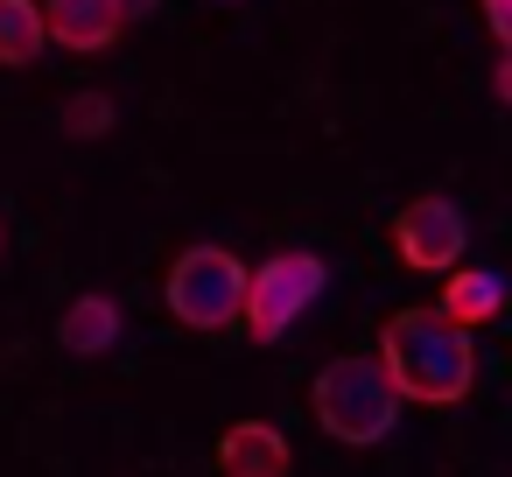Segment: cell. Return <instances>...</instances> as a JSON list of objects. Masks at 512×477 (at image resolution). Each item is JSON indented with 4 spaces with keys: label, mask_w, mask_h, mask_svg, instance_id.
Listing matches in <instances>:
<instances>
[{
    "label": "cell",
    "mask_w": 512,
    "mask_h": 477,
    "mask_svg": "<svg viewBox=\"0 0 512 477\" xmlns=\"http://www.w3.org/2000/svg\"><path fill=\"white\" fill-rule=\"evenodd\" d=\"M43 8V36L64 43L71 57H106L127 29L113 15V0H36Z\"/></svg>",
    "instance_id": "8992f818"
},
{
    "label": "cell",
    "mask_w": 512,
    "mask_h": 477,
    "mask_svg": "<svg viewBox=\"0 0 512 477\" xmlns=\"http://www.w3.org/2000/svg\"><path fill=\"white\" fill-rule=\"evenodd\" d=\"M162 302H169V316H176L183 330L218 337V330L239 323V302H246V260L225 253V246H211V239H204V246H183V253L169 260Z\"/></svg>",
    "instance_id": "3957f363"
},
{
    "label": "cell",
    "mask_w": 512,
    "mask_h": 477,
    "mask_svg": "<svg viewBox=\"0 0 512 477\" xmlns=\"http://www.w3.org/2000/svg\"><path fill=\"white\" fill-rule=\"evenodd\" d=\"M120 330H127V316H120V302L113 295H78L71 309H64V323H57V337H64V351L71 358H99V351H113L120 344Z\"/></svg>",
    "instance_id": "ba28073f"
},
{
    "label": "cell",
    "mask_w": 512,
    "mask_h": 477,
    "mask_svg": "<svg viewBox=\"0 0 512 477\" xmlns=\"http://www.w3.org/2000/svg\"><path fill=\"white\" fill-rule=\"evenodd\" d=\"M218 470L225 477H288L295 470V449H288V435L274 428V421H232L225 435H218Z\"/></svg>",
    "instance_id": "52a82bcc"
},
{
    "label": "cell",
    "mask_w": 512,
    "mask_h": 477,
    "mask_svg": "<svg viewBox=\"0 0 512 477\" xmlns=\"http://www.w3.org/2000/svg\"><path fill=\"white\" fill-rule=\"evenodd\" d=\"M113 15H120V29H134V22L155 15V0H113Z\"/></svg>",
    "instance_id": "4fadbf2b"
},
{
    "label": "cell",
    "mask_w": 512,
    "mask_h": 477,
    "mask_svg": "<svg viewBox=\"0 0 512 477\" xmlns=\"http://www.w3.org/2000/svg\"><path fill=\"white\" fill-rule=\"evenodd\" d=\"M309 407H316V428L330 442H344V449H379L393 435V421H400V393L386 386L379 358H358V351L330 358L309 379Z\"/></svg>",
    "instance_id": "7a4b0ae2"
},
{
    "label": "cell",
    "mask_w": 512,
    "mask_h": 477,
    "mask_svg": "<svg viewBox=\"0 0 512 477\" xmlns=\"http://www.w3.org/2000/svg\"><path fill=\"white\" fill-rule=\"evenodd\" d=\"M379 372L414 407H456L477 386V344L442 309H400L379 323Z\"/></svg>",
    "instance_id": "6da1fadb"
},
{
    "label": "cell",
    "mask_w": 512,
    "mask_h": 477,
    "mask_svg": "<svg viewBox=\"0 0 512 477\" xmlns=\"http://www.w3.org/2000/svg\"><path fill=\"white\" fill-rule=\"evenodd\" d=\"M43 50H50L43 8H36V0H0V64H8V71H29Z\"/></svg>",
    "instance_id": "30bf717a"
},
{
    "label": "cell",
    "mask_w": 512,
    "mask_h": 477,
    "mask_svg": "<svg viewBox=\"0 0 512 477\" xmlns=\"http://www.w3.org/2000/svg\"><path fill=\"white\" fill-rule=\"evenodd\" d=\"M456 281L442 288V316L449 323H463V330H477V323H491L498 309H505V274H491V267H449Z\"/></svg>",
    "instance_id": "9c48e42d"
},
{
    "label": "cell",
    "mask_w": 512,
    "mask_h": 477,
    "mask_svg": "<svg viewBox=\"0 0 512 477\" xmlns=\"http://www.w3.org/2000/svg\"><path fill=\"white\" fill-rule=\"evenodd\" d=\"M463 246H470V225H463V211H456V197H414V204H400V218H393V253L414 267V274H449L456 260H463Z\"/></svg>",
    "instance_id": "5b68a950"
},
{
    "label": "cell",
    "mask_w": 512,
    "mask_h": 477,
    "mask_svg": "<svg viewBox=\"0 0 512 477\" xmlns=\"http://www.w3.org/2000/svg\"><path fill=\"white\" fill-rule=\"evenodd\" d=\"M323 281H330V267H323V253H309V246L246 267V302H239L246 337H253V344H281V337L316 309Z\"/></svg>",
    "instance_id": "277c9868"
},
{
    "label": "cell",
    "mask_w": 512,
    "mask_h": 477,
    "mask_svg": "<svg viewBox=\"0 0 512 477\" xmlns=\"http://www.w3.org/2000/svg\"><path fill=\"white\" fill-rule=\"evenodd\" d=\"M484 29L498 50H512V0H484Z\"/></svg>",
    "instance_id": "7c38bea8"
},
{
    "label": "cell",
    "mask_w": 512,
    "mask_h": 477,
    "mask_svg": "<svg viewBox=\"0 0 512 477\" xmlns=\"http://www.w3.org/2000/svg\"><path fill=\"white\" fill-rule=\"evenodd\" d=\"M57 127H64V141H99V134L113 127V99H106V92H78V99H64Z\"/></svg>",
    "instance_id": "8fae6325"
}]
</instances>
